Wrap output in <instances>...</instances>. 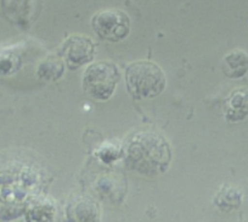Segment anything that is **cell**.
<instances>
[{"label":"cell","instance_id":"obj_1","mask_svg":"<svg viewBox=\"0 0 248 222\" xmlns=\"http://www.w3.org/2000/svg\"><path fill=\"white\" fill-rule=\"evenodd\" d=\"M170 149L163 137L156 133H139L127 147V161L132 170L142 175L163 172L170 161Z\"/></svg>","mask_w":248,"mask_h":222},{"label":"cell","instance_id":"obj_2","mask_svg":"<svg viewBox=\"0 0 248 222\" xmlns=\"http://www.w3.org/2000/svg\"><path fill=\"white\" fill-rule=\"evenodd\" d=\"M127 88L134 99L155 98L166 88V76L157 64L138 61L127 68Z\"/></svg>","mask_w":248,"mask_h":222},{"label":"cell","instance_id":"obj_3","mask_svg":"<svg viewBox=\"0 0 248 222\" xmlns=\"http://www.w3.org/2000/svg\"><path fill=\"white\" fill-rule=\"evenodd\" d=\"M121 80V73L113 63L99 61L87 68L83 77V88L93 99L105 102L112 97Z\"/></svg>","mask_w":248,"mask_h":222},{"label":"cell","instance_id":"obj_4","mask_svg":"<svg viewBox=\"0 0 248 222\" xmlns=\"http://www.w3.org/2000/svg\"><path fill=\"white\" fill-rule=\"evenodd\" d=\"M92 25L101 39L108 42H121L127 38L130 31V18L118 9H106L99 11L93 17Z\"/></svg>","mask_w":248,"mask_h":222},{"label":"cell","instance_id":"obj_5","mask_svg":"<svg viewBox=\"0 0 248 222\" xmlns=\"http://www.w3.org/2000/svg\"><path fill=\"white\" fill-rule=\"evenodd\" d=\"M94 43L85 35H71L61 48V55L70 70H76L94 59Z\"/></svg>","mask_w":248,"mask_h":222},{"label":"cell","instance_id":"obj_6","mask_svg":"<svg viewBox=\"0 0 248 222\" xmlns=\"http://www.w3.org/2000/svg\"><path fill=\"white\" fill-rule=\"evenodd\" d=\"M248 116V90L237 89L229 98L226 105V119L229 121H242Z\"/></svg>","mask_w":248,"mask_h":222},{"label":"cell","instance_id":"obj_7","mask_svg":"<svg viewBox=\"0 0 248 222\" xmlns=\"http://www.w3.org/2000/svg\"><path fill=\"white\" fill-rule=\"evenodd\" d=\"M224 75L229 78H241L248 72V55L241 50L230 52L223 61Z\"/></svg>","mask_w":248,"mask_h":222},{"label":"cell","instance_id":"obj_8","mask_svg":"<svg viewBox=\"0 0 248 222\" xmlns=\"http://www.w3.org/2000/svg\"><path fill=\"white\" fill-rule=\"evenodd\" d=\"M63 73V63L55 56L43 61L38 68V75L44 81H57Z\"/></svg>","mask_w":248,"mask_h":222},{"label":"cell","instance_id":"obj_9","mask_svg":"<svg viewBox=\"0 0 248 222\" xmlns=\"http://www.w3.org/2000/svg\"><path fill=\"white\" fill-rule=\"evenodd\" d=\"M242 202V193L235 187H225L220 190L216 203L224 209H237Z\"/></svg>","mask_w":248,"mask_h":222},{"label":"cell","instance_id":"obj_10","mask_svg":"<svg viewBox=\"0 0 248 222\" xmlns=\"http://www.w3.org/2000/svg\"><path fill=\"white\" fill-rule=\"evenodd\" d=\"M121 155V153L118 152V150L116 149H105L104 152L100 154V156H101V159L104 160V161L108 162V161H113V160H116L117 157Z\"/></svg>","mask_w":248,"mask_h":222}]
</instances>
